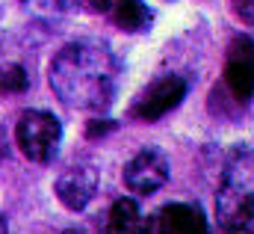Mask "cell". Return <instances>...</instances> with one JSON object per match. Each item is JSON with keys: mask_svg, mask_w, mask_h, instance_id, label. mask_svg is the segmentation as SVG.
Segmentation results:
<instances>
[{"mask_svg": "<svg viewBox=\"0 0 254 234\" xmlns=\"http://www.w3.org/2000/svg\"><path fill=\"white\" fill-rule=\"evenodd\" d=\"M122 80V59L98 39H77L57 51L48 65V83L54 95L86 113H107L116 104Z\"/></svg>", "mask_w": 254, "mask_h": 234, "instance_id": "1", "label": "cell"}, {"mask_svg": "<svg viewBox=\"0 0 254 234\" xmlns=\"http://www.w3.org/2000/svg\"><path fill=\"white\" fill-rule=\"evenodd\" d=\"M0 57H3V48H0Z\"/></svg>", "mask_w": 254, "mask_h": 234, "instance_id": "16", "label": "cell"}, {"mask_svg": "<svg viewBox=\"0 0 254 234\" xmlns=\"http://www.w3.org/2000/svg\"><path fill=\"white\" fill-rule=\"evenodd\" d=\"M148 229L166 234H204L207 217H204L201 205H195V202H169L148 220Z\"/></svg>", "mask_w": 254, "mask_h": 234, "instance_id": "8", "label": "cell"}, {"mask_svg": "<svg viewBox=\"0 0 254 234\" xmlns=\"http://www.w3.org/2000/svg\"><path fill=\"white\" fill-rule=\"evenodd\" d=\"M9 229V223H6V217H0V232H6Z\"/></svg>", "mask_w": 254, "mask_h": 234, "instance_id": "15", "label": "cell"}, {"mask_svg": "<svg viewBox=\"0 0 254 234\" xmlns=\"http://www.w3.org/2000/svg\"><path fill=\"white\" fill-rule=\"evenodd\" d=\"M21 9L39 21H57L71 12H83L80 0H21Z\"/></svg>", "mask_w": 254, "mask_h": 234, "instance_id": "11", "label": "cell"}, {"mask_svg": "<svg viewBox=\"0 0 254 234\" xmlns=\"http://www.w3.org/2000/svg\"><path fill=\"white\" fill-rule=\"evenodd\" d=\"M107 12L116 21V27L125 30V33H142L154 21V12L148 9L145 0H110Z\"/></svg>", "mask_w": 254, "mask_h": 234, "instance_id": "9", "label": "cell"}, {"mask_svg": "<svg viewBox=\"0 0 254 234\" xmlns=\"http://www.w3.org/2000/svg\"><path fill=\"white\" fill-rule=\"evenodd\" d=\"M98 184H101V175H98L95 163L77 160V163L65 166L63 172L57 175V181H54V193H57V199H60L63 208L80 214V211H86L89 202L95 199Z\"/></svg>", "mask_w": 254, "mask_h": 234, "instance_id": "6", "label": "cell"}, {"mask_svg": "<svg viewBox=\"0 0 254 234\" xmlns=\"http://www.w3.org/2000/svg\"><path fill=\"white\" fill-rule=\"evenodd\" d=\"M113 127H116V121H110V118H92V121L86 124V136H98V133L104 136V133L113 130Z\"/></svg>", "mask_w": 254, "mask_h": 234, "instance_id": "13", "label": "cell"}, {"mask_svg": "<svg viewBox=\"0 0 254 234\" xmlns=\"http://www.w3.org/2000/svg\"><path fill=\"white\" fill-rule=\"evenodd\" d=\"M252 36H237L228 45L225 57V86L234 95V101L249 104L252 101Z\"/></svg>", "mask_w": 254, "mask_h": 234, "instance_id": "7", "label": "cell"}, {"mask_svg": "<svg viewBox=\"0 0 254 234\" xmlns=\"http://www.w3.org/2000/svg\"><path fill=\"white\" fill-rule=\"evenodd\" d=\"M107 232L116 234H130V232H148V220L142 217L136 199L122 196L110 205V214H107Z\"/></svg>", "mask_w": 254, "mask_h": 234, "instance_id": "10", "label": "cell"}, {"mask_svg": "<svg viewBox=\"0 0 254 234\" xmlns=\"http://www.w3.org/2000/svg\"><path fill=\"white\" fill-rule=\"evenodd\" d=\"M63 142V121L51 110H24L15 121V145L33 163H51Z\"/></svg>", "mask_w": 254, "mask_h": 234, "instance_id": "3", "label": "cell"}, {"mask_svg": "<svg viewBox=\"0 0 254 234\" xmlns=\"http://www.w3.org/2000/svg\"><path fill=\"white\" fill-rule=\"evenodd\" d=\"M231 3H234L237 15H240L246 24H252V0H231Z\"/></svg>", "mask_w": 254, "mask_h": 234, "instance_id": "14", "label": "cell"}, {"mask_svg": "<svg viewBox=\"0 0 254 234\" xmlns=\"http://www.w3.org/2000/svg\"><path fill=\"white\" fill-rule=\"evenodd\" d=\"M30 86V71L24 62L18 59H6V54L0 57V92L3 95H21Z\"/></svg>", "mask_w": 254, "mask_h": 234, "instance_id": "12", "label": "cell"}, {"mask_svg": "<svg viewBox=\"0 0 254 234\" xmlns=\"http://www.w3.org/2000/svg\"><path fill=\"white\" fill-rule=\"evenodd\" d=\"M169 175H172V163H169L166 151L157 148V145L139 148V151L127 160L125 172H122L125 187L130 193H136V196H151V193H157L160 187H166Z\"/></svg>", "mask_w": 254, "mask_h": 234, "instance_id": "5", "label": "cell"}, {"mask_svg": "<svg viewBox=\"0 0 254 234\" xmlns=\"http://www.w3.org/2000/svg\"><path fill=\"white\" fill-rule=\"evenodd\" d=\"M216 217L219 229L231 234H249L254 226V163L252 145L237 142L228 151L222 184L216 196Z\"/></svg>", "mask_w": 254, "mask_h": 234, "instance_id": "2", "label": "cell"}, {"mask_svg": "<svg viewBox=\"0 0 254 234\" xmlns=\"http://www.w3.org/2000/svg\"><path fill=\"white\" fill-rule=\"evenodd\" d=\"M187 92H190V80L187 77H181V74H163V77H157L154 83H148L139 92V98L130 107V116L139 118V121H148V124L160 121L163 116H169L172 110H178L184 104Z\"/></svg>", "mask_w": 254, "mask_h": 234, "instance_id": "4", "label": "cell"}]
</instances>
